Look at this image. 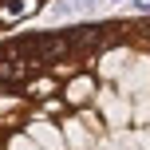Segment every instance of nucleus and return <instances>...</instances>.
I'll use <instances>...</instances> for the list:
<instances>
[{"label": "nucleus", "mask_w": 150, "mask_h": 150, "mask_svg": "<svg viewBox=\"0 0 150 150\" xmlns=\"http://www.w3.org/2000/svg\"><path fill=\"white\" fill-rule=\"evenodd\" d=\"M44 8V0H0V20L12 24V20H24V16L40 12Z\"/></svg>", "instance_id": "1"}, {"label": "nucleus", "mask_w": 150, "mask_h": 150, "mask_svg": "<svg viewBox=\"0 0 150 150\" xmlns=\"http://www.w3.org/2000/svg\"><path fill=\"white\" fill-rule=\"evenodd\" d=\"M142 8H146V12H150V0H146V4H142Z\"/></svg>", "instance_id": "4"}, {"label": "nucleus", "mask_w": 150, "mask_h": 150, "mask_svg": "<svg viewBox=\"0 0 150 150\" xmlns=\"http://www.w3.org/2000/svg\"><path fill=\"white\" fill-rule=\"evenodd\" d=\"M55 87H59V83H55L52 79V75H47V71H36V75H32V79L28 83H24V95H28V99H36V103H44V99L47 95H55Z\"/></svg>", "instance_id": "2"}, {"label": "nucleus", "mask_w": 150, "mask_h": 150, "mask_svg": "<svg viewBox=\"0 0 150 150\" xmlns=\"http://www.w3.org/2000/svg\"><path fill=\"white\" fill-rule=\"evenodd\" d=\"M91 87H95V79H87V75H75V79L67 83V107H79L83 99H91Z\"/></svg>", "instance_id": "3"}]
</instances>
